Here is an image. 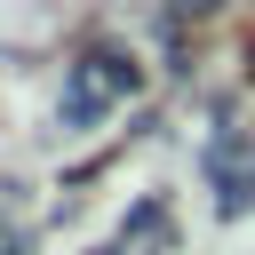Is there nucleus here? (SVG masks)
<instances>
[{
	"label": "nucleus",
	"mask_w": 255,
	"mask_h": 255,
	"mask_svg": "<svg viewBox=\"0 0 255 255\" xmlns=\"http://www.w3.org/2000/svg\"><path fill=\"white\" fill-rule=\"evenodd\" d=\"M128 88H135V56H120V48H88V56L72 64L64 120H72V128H88V120H104L112 104H128Z\"/></svg>",
	"instance_id": "1"
},
{
	"label": "nucleus",
	"mask_w": 255,
	"mask_h": 255,
	"mask_svg": "<svg viewBox=\"0 0 255 255\" xmlns=\"http://www.w3.org/2000/svg\"><path fill=\"white\" fill-rule=\"evenodd\" d=\"M247 72H255V48H247Z\"/></svg>",
	"instance_id": "2"
}]
</instances>
